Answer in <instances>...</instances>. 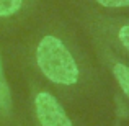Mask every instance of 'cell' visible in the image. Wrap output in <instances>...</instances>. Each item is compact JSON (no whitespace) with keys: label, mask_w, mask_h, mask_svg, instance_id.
<instances>
[{"label":"cell","mask_w":129,"mask_h":126,"mask_svg":"<svg viewBox=\"0 0 129 126\" xmlns=\"http://www.w3.org/2000/svg\"><path fill=\"white\" fill-rule=\"evenodd\" d=\"M100 5L108 8H119V7H129V0H96Z\"/></svg>","instance_id":"obj_5"},{"label":"cell","mask_w":129,"mask_h":126,"mask_svg":"<svg viewBox=\"0 0 129 126\" xmlns=\"http://www.w3.org/2000/svg\"><path fill=\"white\" fill-rule=\"evenodd\" d=\"M36 61L41 72L51 82L74 85L79 80V67L64 43L56 36H44L36 49Z\"/></svg>","instance_id":"obj_1"},{"label":"cell","mask_w":129,"mask_h":126,"mask_svg":"<svg viewBox=\"0 0 129 126\" xmlns=\"http://www.w3.org/2000/svg\"><path fill=\"white\" fill-rule=\"evenodd\" d=\"M23 0H0V16H10L18 12Z\"/></svg>","instance_id":"obj_4"},{"label":"cell","mask_w":129,"mask_h":126,"mask_svg":"<svg viewBox=\"0 0 129 126\" xmlns=\"http://www.w3.org/2000/svg\"><path fill=\"white\" fill-rule=\"evenodd\" d=\"M113 74H114V77H116L119 87L123 88V92L129 98V67L124 66V64H116V66L113 67Z\"/></svg>","instance_id":"obj_3"},{"label":"cell","mask_w":129,"mask_h":126,"mask_svg":"<svg viewBox=\"0 0 129 126\" xmlns=\"http://www.w3.org/2000/svg\"><path fill=\"white\" fill-rule=\"evenodd\" d=\"M8 90H7L5 85H0V107L3 108V110H7L8 108Z\"/></svg>","instance_id":"obj_7"},{"label":"cell","mask_w":129,"mask_h":126,"mask_svg":"<svg viewBox=\"0 0 129 126\" xmlns=\"http://www.w3.org/2000/svg\"><path fill=\"white\" fill-rule=\"evenodd\" d=\"M0 77H2V66H0Z\"/></svg>","instance_id":"obj_8"},{"label":"cell","mask_w":129,"mask_h":126,"mask_svg":"<svg viewBox=\"0 0 129 126\" xmlns=\"http://www.w3.org/2000/svg\"><path fill=\"white\" fill-rule=\"evenodd\" d=\"M38 120L43 126H72L60 103L47 92L38 93L35 100Z\"/></svg>","instance_id":"obj_2"},{"label":"cell","mask_w":129,"mask_h":126,"mask_svg":"<svg viewBox=\"0 0 129 126\" xmlns=\"http://www.w3.org/2000/svg\"><path fill=\"white\" fill-rule=\"evenodd\" d=\"M118 36H119L121 44H123V46L129 51V25L123 26V28L119 30V33H118Z\"/></svg>","instance_id":"obj_6"}]
</instances>
